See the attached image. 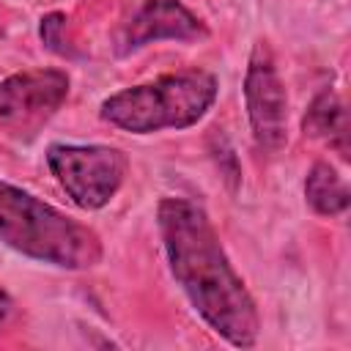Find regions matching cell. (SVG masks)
<instances>
[{
	"label": "cell",
	"mask_w": 351,
	"mask_h": 351,
	"mask_svg": "<svg viewBox=\"0 0 351 351\" xmlns=\"http://www.w3.org/2000/svg\"><path fill=\"white\" fill-rule=\"evenodd\" d=\"M0 241L25 258L69 271L93 269L101 261V239L93 228L3 178Z\"/></svg>",
	"instance_id": "cell-2"
},
{
	"label": "cell",
	"mask_w": 351,
	"mask_h": 351,
	"mask_svg": "<svg viewBox=\"0 0 351 351\" xmlns=\"http://www.w3.org/2000/svg\"><path fill=\"white\" fill-rule=\"evenodd\" d=\"M244 101H247V115L252 126V137L263 151H280L285 145L288 129V96L285 85L274 69L271 52L263 41L252 47L247 74H244Z\"/></svg>",
	"instance_id": "cell-6"
},
{
	"label": "cell",
	"mask_w": 351,
	"mask_h": 351,
	"mask_svg": "<svg viewBox=\"0 0 351 351\" xmlns=\"http://www.w3.org/2000/svg\"><path fill=\"white\" fill-rule=\"evenodd\" d=\"M66 14H60V11H52V14H47V16H41V27H38V33H41V41L47 44V49H52V52H58V55H69L71 52V47H69V38H66Z\"/></svg>",
	"instance_id": "cell-10"
},
{
	"label": "cell",
	"mask_w": 351,
	"mask_h": 351,
	"mask_svg": "<svg viewBox=\"0 0 351 351\" xmlns=\"http://www.w3.org/2000/svg\"><path fill=\"white\" fill-rule=\"evenodd\" d=\"M304 200L321 217H337L348 208L351 195L346 181L329 162H315L304 178Z\"/></svg>",
	"instance_id": "cell-9"
},
{
	"label": "cell",
	"mask_w": 351,
	"mask_h": 351,
	"mask_svg": "<svg viewBox=\"0 0 351 351\" xmlns=\"http://www.w3.org/2000/svg\"><path fill=\"white\" fill-rule=\"evenodd\" d=\"M302 129L304 134L310 137H321V140H329L343 156H346V137H348V115H346V107L343 101L326 88L321 90L313 104L307 107L304 112V121H302Z\"/></svg>",
	"instance_id": "cell-8"
},
{
	"label": "cell",
	"mask_w": 351,
	"mask_h": 351,
	"mask_svg": "<svg viewBox=\"0 0 351 351\" xmlns=\"http://www.w3.org/2000/svg\"><path fill=\"white\" fill-rule=\"evenodd\" d=\"M203 22L178 0H137L123 16L115 36L118 55H129L156 41H195L203 38Z\"/></svg>",
	"instance_id": "cell-7"
},
{
	"label": "cell",
	"mask_w": 351,
	"mask_h": 351,
	"mask_svg": "<svg viewBox=\"0 0 351 351\" xmlns=\"http://www.w3.org/2000/svg\"><path fill=\"white\" fill-rule=\"evenodd\" d=\"M11 313H14V302H11V296H8V293L0 288V329L8 324Z\"/></svg>",
	"instance_id": "cell-11"
},
{
	"label": "cell",
	"mask_w": 351,
	"mask_h": 351,
	"mask_svg": "<svg viewBox=\"0 0 351 351\" xmlns=\"http://www.w3.org/2000/svg\"><path fill=\"white\" fill-rule=\"evenodd\" d=\"M47 165L74 206L85 211L104 208L123 184L126 156L112 145H66L47 148Z\"/></svg>",
	"instance_id": "cell-4"
},
{
	"label": "cell",
	"mask_w": 351,
	"mask_h": 351,
	"mask_svg": "<svg viewBox=\"0 0 351 351\" xmlns=\"http://www.w3.org/2000/svg\"><path fill=\"white\" fill-rule=\"evenodd\" d=\"M69 74L60 69L16 71L0 82V123L16 134L36 132L69 96Z\"/></svg>",
	"instance_id": "cell-5"
},
{
	"label": "cell",
	"mask_w": 351,
	"mask_h": 351,
	"mask_svg": "<svg viewBox=\"0 0 351 351\" xmlns=\"http://www.w3.org/2000/svg\"><path fill=\"white\" fill-rule=\"evenodd\" d=\"M156 219L170 271L195 313L230 346H255L261 335L255 299L228 261L208 214L195 200L165 197Z\"/></svg>",
	"instance_id": "cell-1"
},
{
	"label": "cell",
	"mask_w": 351,
	"mask_h": 351,
	"mask_svg": "<svg viewBox=\"0 0 351 351\" xmlns=\"http://www.w3.org/2000/svg\"><path fill=\"white\" fill-rule=\"evenodd\" d=\"M217 99V77L208 71L162 74L151 82L123 88L101 101V118L132 134L195 126Z\"/></svg>",
	"instance_id": "cell-3"
}]
</instances>
